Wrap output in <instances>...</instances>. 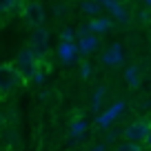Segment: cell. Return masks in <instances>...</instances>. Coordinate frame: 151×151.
Here are the masks:
<instances>
[{
    "instance_id": "obj_1",
    "label": "cell",
    "mask_w": 151,
    "mask_h": 151,
    "mask_svg": "<svg viewBox=\"0 0 151 151\" xmlns=\"http://www.w3.org/2000/svg\"><path fill=\"white\" fill-rule=\"evenodd\" d=\"M20 18H22V22L27 24L29 29L42 27V24H45V18H47L42 2H38V0H29V2H24L22 9H20Z\"/></svg>"
},
{
    "instance_id": "obj_2",
    "label": "cell",
    "mask_w": 151,
    "mask_h": 151,
    "mask_svg": "<svg viewBox=\"0 0 151 151\" xmlns=\"http://www.w3.org/2000/svg\"><path fill=\"white\" fill-rule=\"evenodd\" d=\"M40 65H42V60H38V56L31 51V49H22V51L18 53V58H16V67H18L20 76H22V80H33V76H36V71L40 69Z\"/></svg>"
},
{
    "instance_id": "obj_3",
    "label": "cell",
    "mask_w": 151,
    "mask_h": 151,
    "mask_svg": "<svg viewBox=\"0 0 151 151\" xmlns=\"http://www.w3.org/2000/svg\"><path fill=\"white\" fill-rule=\"evenodd\" d=\"M20 80H22V76H20L16 62H5V65H0V98L7 96L11 89H16V85H18Z\"/></svg>"
},
{
    "instance_id": "obj_4",
    "label": "cell",
    "mask_w": 151,
    "mask_h": 151,
    "mask_svg": "<svg viewBox=\"0 0 151 151\" xmlns=\"http://www.w3.org/2000/svg\"><path fill=\"white\" fill-rule=\"evenodd\" d=\"M29 49L38 56V60L47 62V53H49V31L45 27L33 29V36L29 40Z\"/></svg>"
},
{
    "instance_id": "obj_5",
    "label": "cell",
    "mask_w": 151,
    "mask_h": 151,
    "mask_svg": "<svg viewBox=\"0 0 151 151\" xmlns=\"http://www.w3.org/2000/svg\"><path fill=\"white\" fill-rule=\"evenodd\" d=\"M149 131H151V122H147V120H136V122H131L122 131V138L129 140V142H145V138H147Z\"/></svg>"
},
{
    "instance_id": "obj_6",
    "label": "cell",
    "mask_w": 151,
    "mask_h": 151,
    "mask_svg": "<svg viewBox=\"0 0 151 151\" xmlns=\"http://www.w3.org/2000/svg\"><path fill=\"white\" fill-rule=\"evenodd\" d=\"M98 2H100V5H102L116 20H120V22H124V24L129 22V14H127V9L122 7V0H98Z\"/></svg>"
},
{
    "instance_id": "obj_7",
    "label": "cell",
    "mask_w": 151,
    "mask_h": 151,
    "mask_svg": "<svg viewBox=\"0 0 151 151\" xmlns=\"http://www.w3.org/2000/svg\"><path fill=\"white\" fill-rule=\"evenodd\" d=\"M122 60H124V53H122V45H111L109 49H104V53H102V65H109V67H118V65H122Z\"/></svg>"
},
{
    "instance_id": "obj_8",
    "label": "cell",
    "mask_w": 151,
    "mask_h": 151,
    "mask_svg": "<svg viewBox=\"0 0 151 151\" xmlns=\"http://www.w3.org/2000/svg\"><path fill=\"white\" fill-rule=\"evenodd\" d=\"M85 27H87V31H89V33L100 36V33L109 31V29L113 27V22H111V18H107V16H96V18H91Z\"/></svg>"
},
{
    "instance_id": "obj_9",
    "label": "cell",
    "mask_w": 151,
    "mask_h": 151,
    "mask_svg": "<svg viewBox=\"0 0 151 151\" xmlns=\"http://www.w3.org/2000/svg\"><path fill=\"white\" fill-rule=\"evenodd\" d=\"M124 107H127V104H124V102H116V104H113V107H109L107 111L102 113V116H98V124H100V127H102V129L111 127V122H113V120H116V118H118V116H120V113L124 111Z\"/></svg>"
},
{
    "instance_id": "obj_10",
    "label": "cell",
    "mask_w": 151,
    "mask_h": 151,
    "mask_svg": "<svg viewBox=\"0 0 151 151\" xmlns=\"http://www.w3.org/2000/svg\"><path fill=\"white\" fill-rule=\"evenodd\" d=\"M78 53H80V49H78L76 42H60L58 45V56H60V60L67 62V65H71V62L78 58Z\"/></svg>"
},
{
    "instance_id": "obj_11",
    "label": "cell",
    "mask_w": 151,
    "mask_h": 151,
    "mask_svg": "<svg viewBox=\"0 0 151 151\" xmlns=\"http://www.w3.org/2000/svg\"><path fill=\"white\" fill-rule=\"evenodd\" d=\"M98 45H100V40H98V36L96 33H89V36H82L80 38V42H78V49H80V53H93L96 49H98Z\"/></svg>"
},
{
    "instance_id": "obj_12",
    "label": "cell",
    "mask_w": 151,
    "mask_h": 151,
    "mask_svg": "<svg viewBox=\"0 0 151 151\" xmlns=\"http://www.w3.org/2000/svg\"><path fill=\"white\" fill-rule=\"evenodd\" d=\"M80 9L85 11V14H89V16H98L100 14V9H102V5H100L98 0H82V5H80Z\"/></svg>"
},
{
    "instance_id": "obj_13",
    "label": "cell",
    "mask_w": 151,
    "mask_h": 151,
    "mask_svg": "<svg viewBox=\"0 0 151 151\" xmlns=\"http://www.w3.org/2000/svg\"><path fill=\"white\" fill-rule=\"evenodd\" d=\"M124 80H127L131 87H140V71H138V67H127Z\"/></svg>"
},
{
    "instance_id": "obj_14",
    "label": "cell",
    "mask_w": 151,
    "mask_h": 151,
    "mask_svg": "<svg viewBox=\"0 0 151 151\" xmlns=\"http://www.w3.org/2000/svg\"><path fill=\"white\" fill-rule=\"evenodd\" d=\"M85 129H87V122H85V120H76V122L71 124V129H69V136H71V138H80L82 133H85Z\"/></svg>"
},
{
    "instance_id": "obj_15",
    "label": "cell",
    "mask_w": 151,
    "mask_h": 151,
    "mask_svg": "<svg viewBox=\"0 0 151 151\" xmlns=\"http://www.w3.org/2000/svg\"><path fill=\"white\" fill-rule=\"evenodd\" d=\"M20 0H0V14H9V11L18 9Z\"/></svg>"
},
{
    "instance_id": "obj_16",
    "label": "cell",
    "mask_w": 151,
    "mask_h": 151,
    "mask_svg": "<svg viewBox=\"0 0 151 151\" xmlns=\"http://www.w3.org/2000/svg\"><path fill=\"white\" fill-rule=\"evenodd\" d=\"M113 151H142V145L140 142H122V145H118Z\"/></svg>"
},
{
    "instance_id": "obj_17",
    "label": "cell",
    "mask_w": 151,
    "mask_h": 151,
    "mask_svg": "<svg viewBox=\"0 0 151 151\" xmlns=\"http://www.w3.org/2000/svg\"><path fill=\"white\" fill-rule=\"evenodd\" d=\"M102 96H104V87H98V89H96V93H93V100H91V109H93V111H98V109H100Z\"/></svg>"
},
{
    "instance_id": "obj_18",
    "label": "cell",
    "mask_w": 151,
    "mask_h": 151,
    "mask_svg": "<svg viewBox=\"0 0 151 151\" xmlns=\"http://www.w3.org/2000/svg\"><path fill=\"white\" fill-rule=\"evenodd\" d=\"M62 42H73V38H76V31L73 29H62Z\"/></svg>"
},
{
    "instance_id": "obj_19",
    "label": "cell",
    "mask_w": 151,
    "mask_h": 151,
    "mask_svg": "<svg viewBox=\"0 0 151 151\" xmlns=\"http://www.w3.org/2000/svg\"><path fill=\"white\" fill-rule=\"evenodd\" d=\"M80 76H82V78H89V76H91V65H89V62H82V65H80Z\"/></svg>"
},
{
    "instance_id": "obj_20",
    "label": "cell",
    "mask_w": 151,
    "mask_h": 151,
    "mask_svg": "<svg viewBox=\"0 0 151 151\" xmlns=\"http://www.w3.org/2000/svg\"><path fill=\"white\" fill-rule=\"evenodd\" d=\"M149 18H151L149 11H140V20H142V22H149Z\"/></svg>"
},
{
    "instance_id": "obj_21",
    "label": "cell",
    "mask_w": 151,
    "mask_h": 151,
    "mask_svg": "<svg viewBox=\"0 0 151 151\" xmlns=\"http://www.w3.org/2000/svg\"><path fill=\"white\" fill-rule=\"evenodd\" d=\"M145 145H147V147H149V149H151V131L147 133V138H145Z\"/></svg>"
},
{
    "instance_id": "obj_22",
    "label": "cell",
    "mask_w": 151,
    "mask_h": 151,
    "mask_svg": "<svg viewBox=\"0 0 151 151\" xmlns=\"http://www.w3.org/2000/svg\"><path fill=\"white\" fill-rule=\"evenodd\" d=\"M93 151H104V145H96V147H93Z\"/></svg>"
},
{
    "instance_id": "obj_23",
    "label": "cell",
    "mask_w": 151,
    "mask_h": 151,
    "mask_svg": "<svg viewBox=\"0 0 151 151\" xmlns=\"http://www.w3.org/2000/svg\"><path fill=\"white\" fill-rule=\"evenodd\" d=\"M145 2H147V5H149V7H151V0H145Z\"/></svg>"
}]
</instances>
